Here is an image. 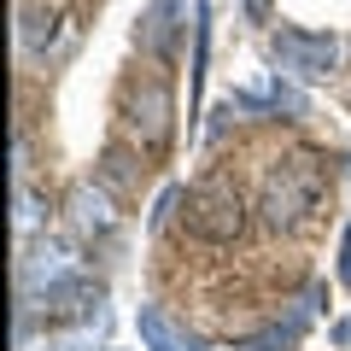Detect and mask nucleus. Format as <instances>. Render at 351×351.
Returning <instances> with one entry per match:
<instances>
[{"mask_svg":"<svg viewBox=\"0 0 351 351\" xmlns=\"http://www.w3.org/2000/svg\"><path fill=\"white\" fill-rule=\"evenodd\" d=\"M328 188V170L316 152H293V158H276V170L263 176V217L276 228H293L304 223V217L316 211V199H322Z\"/></svg>","mask_w":351,"mask_h":351,"instance_id":"f257e3e1","label":"nucleus"},{"mask_svg":"<svg viewBox=\"0 0 351 351\" xmlns=\"http://www.w3.org/2000/svg\"><path fill=\"white\" fill-rule=\"evenodd\" d=\"M188 228L199 240H234L240 228H246V205H240V188L228 182V176H205L199 188H188Z\"/></svg>","mask_w":351,"mask_h":351,"instance_id":"f03ea898","label":"nucleus"},{"mask_svg":"<svg viewBox=\"0 0 351 351\" xmlns=\"http://www.w3.org/2000/svg\"><path fill=\"white\" fill-rule=\"evenodd\" d=\"M123 123L141 135V147L158 152L176 129V100H170V82L164 76H147V82H129L123 94Z\"/></svg>","mask_w":351,"mask_h":351,"instance_id":"7ed1b4c3","label":"nucleus"},{"mask_svg":"<svg viewBox=\"0 0 351 351\" xmlns=\"http://www.w3.org/2000/svg\"><path fill=\"white\" fill-rule=\"evenodd\" d=\"M269 47H276V59L287 64L293 76H304V82L328 76V71H334V59H339V41L328 36V29H276Z\"/></svg>","mask_w":351,"mask_h":351,"instance_id":"20e7f679","label":"nucleus"},{"mask_svg":"<svg viewBox=\"0 0 351 351\" xmlns=\"http://www.w3.org/2000/svg\"><path fill=\"white\" fill-rule=\"evenodd\" d=\"M41 304H47L53 316H94L106 304V287L94 276H82V269H64L59 281H47L41 287Z\"/></svg>","mask_w":351,"mask_h":351,"instance_id":"39448f33","label":"nucleus"},{"mask_svg":"<svg viewBox=\"0 0 351 351\" xmlns=\"http://www.w3.org/2000/svg\"><path fill=\"white\" fill-rule=\"evenodd\" d=\"M182 18H188V6H182V0H152L147 12H141L135 41H141L147 53H158V59H170L176 41H182Z\"/></svg>","mask_w":351,"mask_h":351,"instance_id":"423d86ee","label":"nucleus"},{"mask_svg":"<svg viewBox=\"0 0 351 351\" xmlns=\"http://www.w3.org/2000/svg\"><path fill=\"white\" fill-rule=\"evenodd\" d=\"M71 223H76V234H106V228L117 223L112 193L106 188H76L71 193Z\"/></svg>","mask_w":351,"mask_h":351,"instance_id":"0eeeda50","label":"nucleus"},{"mask_svg":"<svg viewBox=\"0 0 351 351\" xmlns=\"http://www.w3.org/2000/svg\"><path fill=\"white\" fill-rule=\"evenodd\" d=\"M100 182H106V193H129V188H135V158L112 147V152L100 158Z\"/></svg>","mask_w":351,"mask_h":351,"instance_id":"6e6552de","label":"nucleus"},{"mask_svg":"<svg viewBox=\"0 0 351 351\" xmlns=\"http://www.w3.org/2000/svg\"><path fill=\"white\" fill-rule=\"evenodd\" d=\"M141 339H147V351H182V339H176V328L164 322V316L152 311V304L141 311Z\"/></svg>","mask_w":351,"mask_h":351,"instance_id":"1a4fd4ad","label":"nucleus"},{"mask_svg":"<svg viewBox=\"0 0 351 351\" xmlns=\"http://www.w3.org/2000/svg\"><path fill=\"white\" fill-rule=\"evenodd\" d=\"M339 281H346V287H351V228H346V234H339Z\"/></svg>","mask_w":351,"mask_h":351,"instance_id":"9d476101","label":"nucleus"},{"mask_svg":"<svg viewBox=\"0 0 351 351\" xmlns=\"http://www.w3.org/2000/svg\"><path fill=\"white\" fill-rule=\"evenodd\" d=\"M328 339H334V346H339V351H351V316H339V322H334V328H328Z\"/></svg>","mask_w":351,"mask_h":351,"instance_id":"9b49d317","label":"nucleus"},{"mask_svg":"<svg viewBox=\"0 0 351 351\" xmlns=\"http://www.w3.org/2000/svg\"><path fill=\"white\" fill-rule=\"evenodd\" d=\"M246 12L252 18H269V0H246Z\"/></svg>","mask_w":351,"mask_h":351,"instance_id":"f8f14e48","label":"nucleus"}]
</instances>
